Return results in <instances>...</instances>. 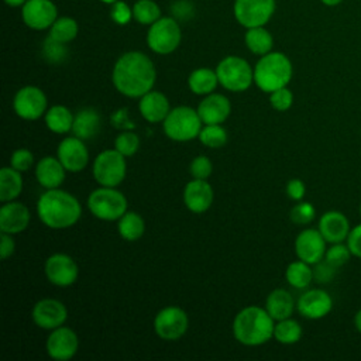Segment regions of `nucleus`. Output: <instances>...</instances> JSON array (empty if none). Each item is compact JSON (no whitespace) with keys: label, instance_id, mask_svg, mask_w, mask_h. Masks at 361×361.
I'll return each instance as SVG.
<instances>
[{"label":"nucleus","instance_id":"obj_1","mask_svg":"<svg viewBox=\"0 0 361 361\" xmlns=\"http://www.w3.org/2000/svg\"><path fill=\"white\" fill-rule=\"evenodd\" d=\"M111 79L114 87L121 94L135 99L152 90L157 71L152 61L145 54L128 51L116 61Z\"/></svg>","mask_w":361,"mask_h":361},{"label":"nucleus","instance_id":"obj_2","mask_svg":"<svg viewBox=\"0 0 361 361\" xmlns=\"http://www.w3.org/2000/svg\"><path fill=\"white\" fill-rule=\"evenodd\" d=\"M39 220L49 228L62 230L72 227L82 214L79 200L69 192L61 189H47L37 203Z\"/></svg>","mask_w":361,"mask_h":361},{"label":"nucleus","instance_id":"obj_3","mask_svg":"<svg viewBox=\"0 0 361 361\" xmlns=\"http://www.w3.org/2000/svg\"><path fill=\"white\" fill-rule=\"evenodd\" d=\"M275 323L267 309L248 306L233 322L234 338L244 345H261L274 337Z\"/></svg>","mask_w":361,"mask_h":361},{"label":"nucleus","instance_id":"obj_4","mask_svg":"<svg viewBox=\"0 0 361 361\" xmlns=\"http://www.w3.org/2000/svg\"><path fill=\"white\" fill-rule=\"evenodd\" d=\"M293 68L282 52H268L259 58L254 68V83L265 93L286 87L292 79Z\"/></svg>","mask_w":361,"mask_h":361},{"label":"nucleus","instance_id":"obj_5","mask_svg":"<svg viewBox=\"0 0 361 361\" xmlns=\"http://www.w3.org/2000/svg\"><path fill=\"white\" fill-rule=\"evenodd\" d=\"M164 123V133L173 141H190L199 137L202 130V118L197 110L188 106H179L172 109Z\"/></svg>","mask_w":361,"mask_h":361},{"label":"nucleus","instance_id":"obj_6","mask_svg":"<svg viewBox=\"0 0 361 361\" xmlns=\"http://www.w3.org/2000/svg\"><path fill=\"white\" fill-rule=\"evenodd\" d=\"M90 213L104 221L118 220L127 212V199L116 188L100 186L87 197Z\"/></svg>","mask_w":361,"mask_h":361},{"label":"nucleus","instance_id":"obj_7","mask_svg":"<svg viewBox=\"0 0 361 361\" xmlns=\"http://www.w3.org/2000/svg\"><path fill=\"white\" fill-rule=\"evenodd\" d=\"M219 83L230 92H244L254 82V69L240 56H226L216 68Z\"/></svg>","mask_w":361,"mask_h":361},{"label":"nucleus","instance_id":"obj_8","mask_svg":"<svg viewBox=\"0 0 361 361\" xmlns=\"http://www.w3.org/2000/svg\"><path fill=\"white\" fill-rule=\"evenodd\" d=\"M180 39V27L172 17H161L149 25L147 32V44L149 49L159 55L173 52L179 47Z\"/></svg>","mask_w":361,"mask_h":361},{"label":"nucleus","instance_id":"obj_9","mask_svg":"<svg viewBox=\"0 0 361 361\" xmlns=\"http://www.w3.org/2000/svg\"><path fill=\"white\" fill-rule=\"evenodd\" d=\"M127 173L126 157L116 148L100 152L93 162V176L100 186L116 188L118 186Z\"/></svg>","mask_w":361,"mask_h":361},{"label":"nucleus","instance_id":"obj_10","mask_svg":"<svg viewBox=\"0 0 361 361\" xmlns=\"http://www.w3.org/2000/svg\"><path fill=\"white\" fill-rule=\"evenodd\" d=\"M275 11V0H234L235 20L245 28L264 27Z\"/></svg>","mask_w":361,"mask_h":361},{"label":"nucleus","instance_id":"obj_11","mask_svg":"<svg viewBox=\"0 0 361 361\" xmlns=\"http://www.w3.org/2000/svg\"><path fill=\"white\" fill-rule=\"evenodd\" d=\"M188 324V314L178 306L164 307L154 319V330L157 336L166 341L180 338L186 333Z\"/></svg>","mask_w":361,"mask_h":361},{"label":"nucleus","instance_id":"obj_12","mask_svg":"<svg viewBox=\"0 0 361 361\" xmlns=\"http://www.w3.org/2000/svg\"><path fill=\"white\" fill-rule=\"evenodd\" d=\"M48 100L45 93L37 86L21 87L13 100L14 111L24 120H37L47 113Z\"/></svg>","mask_w":361,"mask_h":361},{"label":"nucleus","instance_id":"obj_13","mask_svg":"<svg viewBox=\"0 0 361 361\" xmlns=\"http://www.w3.org/2000/svg\"><path fill=\"white\" fill-rule=\"evenodd\" d=\"M23 21L35 31L51 28L58 18V8L52 0H27L21 10Z\"/></svg>","mask_w":361,"mask_h":361},{"label":"nucleus","instance_id":"obj_14","mask_svg":"<svg viewBox=\"0 0 361 361\" xmlns=\"http://www.w3.org/2000/svg\"><path fill=\"white\" fill-rule=\"evenodd\" d=\"M327 241L319 228H305L295 238L296 257L310 265L317 264L324 258Z\"/></svg>","mask_w":361,"mask_h":361},{"label":"nucleus","instance_id":"obj_15","mask_svg":"<svg viewBox=\"0 0 361 361\" xmlns=\"http://www.w3.org/2000/svg\"><path fill=\"white\" fill-rule=\"evenodd\" d=\"M45 275L52 285L65 288L76 282L79 268L76 262L66 254H52L45 261Z\"/></svg>","mask_w":361,"mask_h":361},{"label":"nucleus","instance_id":"obj_16","mask_svg":"<svg viewBox=\"0 0 361 361\" xmlns=\"http://www.w3.org/2000/svg\"><path fill=\"white\" fill-rule=\"evenodd\" d=\"M79 348V338L76 333L65 326L56 327L48 336L47 353L52 360L68 361L71 360Z\"/></svg>","mask_w":361,"mask_h":361},{"label":"nucleus","instance_id":"obj_17","mask_svg":"<svg viewBox=\"0 0 361 361\" xmlns=\"http://www.w3.org/2000/svg\"><path fill=\"white\" fill-rule=\"evenodd\" d=\"M58 159L68 172H80L89 162L87 148L79 137H66L58 145Z\"/></svg>","mask_w":361,"mask_h":361},{"label":"nucleus","instance_id":"obj_18","mask_svg":"<svg viewBox=\"0 0 361 361\" xmlns=\"http://www.w3.org/2000/svg\"><path fill=\"white\" fill-rule=\"evenodd\" d=\"M296 309L303 317L319 320L331 312L333 299L324 289H309L299 296Z\"/></svg>","mask_w":361,"mask_h":361},{"label":"nucleus","instance_id":"obj_19","mask_svg":"<svg viewBox=\"0 0 361 361\" xmlns=\"http://www.w3.org/2000/svg\"><path fill=\"white\" fill-rule=\"evenodd\" d=\"M31 316L38 327L54 330L66 322L68 310L65 305L56 299H41L34 305Z\"/></svg>","mask_w":361,"mask_h":361},{"label":"nucleus","instance_id":"obj_20","mask_svg":"<svg viewBox=\"0 0 361 361\" xmlns=\"http://www.w3.org/2000/svg\"><path fill=\"white\" fill-rule=\"evenodd\" d=\"M319 231L329 244L344 243L350 234L351 226L347 216L338 210H329L319 219Z\"/></svg>","mask_w":361,"mask_h":361},{"label":"nucleus","instance_id":"obj_21","mask_svg":"<svg viewBox=\"0 0 361 361\" xmlns=\"http://www.w3.org/2000/svg\"><path fill=\"white\" fill-rule=\"evenodd\" d=\"M213 189L206 179H195L188 182L183 189V202L193 213H204L213 203Z\"/></svg>","mask_w":361,"mask_h":361},{"label":"nucleus","instance_id":"obj_22","mask_svg":"<svg viewBox=\"0 0 361 361\" xmlns=\"http://www.w3.org/2000/svg\"><path fill=\"white\" fill-rule=\"evenodd\" d=\"M30 223V210L20 202H6L0 209L1 233L18 234L27 228Z\"/></svg>","mask_w":361,"mask_h":361},{"label":"nucleus","instance_id":"obj_23","mask_svg":"<svg viewBox=\"0 0 361 361\" xmlns=\"http://www.w3.org/2000/svg\"><path fill=\"white\" fill-rule=\"evenodd\" d=\"M231 104L224 94L210 93L197 106L203 124H221L230 116Z\"/></svg>","mask_w":361,"mask_h":361},{"label":"nucleus","instance_id":"obj_24","mask_svg":"<svg viewBox=\"0 0 361 361\" xmlns=\"http://www.w3.org/2000/svg\"><path fill=\"white\" fill-rule=\"evenodd\" d=\"M138 109L141 116L149 123L164 121L171 111L168 97L158 90H149L148 93H145L140 99Z\"/></svg>","mask_w":361,"mask_h":361},{"label":"nucleus","instance_id":"obj_25","mask_svg":"<svg viewBox=\"0 0 361 361\" xmlns=\"http://www.w3.org/2000/svg\"><path fill=\"white\" fill-rule=\"evenodd\" d=\"M66 169L58 159V157H44L35 166V178L38 183L45 189H56L65 180Z\"/></svg>","mask_w":361,"mask_h":361},{"label":"nucleus","instance_id":"obj_26","mask_svg":"<svg viewBox=\"0 0 361 361\" xmlns=\"http://www.w3.org/2000/svg\"><path fill=\"white\" fill-rule=\"evenodd\" d=\"M296 307V303L293 300V296L286 289H274L268 296L265 302V309L271 314L274 320H282L292 316L293 310Z\"/></svg>","mask_w":361,"mask_h":361},{"label":"nucleus","instance_id":"obj_27","mask_svg":"<svg viewBox=\"0 0 361 361\" xmlns=\"http://www.w3.org/2000/svg\"><path fill=\"white\" fill-rule=\"evenodd\" d=\"M100 123V114L94 109H83L73 117L72 133L80 140H90L99 133Z\"/></svg>","mask_w":361,"mask_h":361},{"label":"nucleus","instance_id":"obj_28","mask_svg":"<svg viewBox=\"0 0 361 361\" xmlns=\"http://www.w3.org/2000/svg\"><path fill=\"white\" fill-rule=\"evenodd\" d=\"M219 85V78L216 71L210 68H197L188 78V86L195 94L207 96L213 93Z\"/></svg>","mask_w":361,"mask_h":361},{"label":"nucleus","instance_id":"obj_29","mask_svg":"<svg viewBox=\"0 0 361 361\" xmlns=\"http://www.w3.org/2000/svg\"><path fill=\"white\" fill-rule=\"evenodd\" d=\"M23 190L21 172L13 166H4L0 169V200L11 202Z\"/></svg>","mask_w":361,"mask_h":361},{"label":"nucleus","instance_id":"obj_30","mask_svg":"<svg viewBox=\"0 0 361 361\" xmlns=\"http://www.w3.org/2000/svg\"><path fill=\"white\" fill-rule=\"evenodd\" d=\"M244 42L252 54L259 56L271 52L274 47V38L271 32L264 27L247 28L244 35Z\"/></svg>","mask_w":361,"mask_h":361},{"label":"nucleus","instance_id":"obj_31","mask_svg":"<svg viewBox=\"0 0 361 361\" xmlns=\"http://www.w3.org/2000/svg\"><path fill=\"white\" fill-rule=\"evenodd\" d=\"M73 117L71 110L65 106L56 104L47 110L45 113V124L47 127L56 134H65L72 130Z\"/></svg>","mask_w":361,"mask_h":361},{"label":"nucleus","instance_id":"obj_32","mask_svg":"<svg viewBox=\"0 0 361 361\" xmlns=\"http://www.w3.org/2000/svg\"><path fill=\"white\" fill-rule=\"evenodd\" d=\"M118 234L127 241H135L142 237L145 231L144 219L135 212H126L118 219Z\"/></svg>","mask_w":361,"mask_h":361},{"label":"nucleus","instance_id":"obj_33","mask_svg":"<svg viewBox=\"0 0 361 361\" xmlns=\"http://www.w3.org/2000/svg\"><path fill=\"white\" fill-rule=\"evenodd\" d=\"M285 278L290 286L296 289H305L313 281V269L310 268V264L298 259L288 265L285 271Z\"/></svg>","mask_w":361,"mask_h":361},{"label":"nucleus","instance_id":"obj_34","mask_svg":"<svg viewBox=\"0 0 361 361\" xmlns=\"http://www.w3.org/2000/svg\"><path fill=\"white\" fill-rule=\"evenodd\" d=\"M79 32V25L75 18L72 17H58L55 23L49 28V37L62 42L68 44L76 38Z\"/></svg>","mask_w":361,"mask_h":361},{"label":"nucleus","instance_id":"obj_35","mask_svg":"<svg viewBox=\"0 0 361 361\" xmlns=\"http://www.w3.org/2000/svg\"><path fill=\"white\" fill-rule=\"evenodd\" d=\"M300 337H302V326L296 320L288 317V319L278 320V323L275 324L274 338L278 343L295 344L300 340Z\"/></svg>","mask_w":361,"mask_h":361},{"label":"nucleus","instance_id":"obj_36","mask_svg":"<svg viewBox=\"0 0 361 361\" xmlns=\"http://www.w3.org/2000/svg\"><path fill=\"white\" fill-rule=\"evenodd\" d=\"M133 17L144 25H151L161 18V8L154 0H137L133 4Z\"/></svg>","mask_w":361,"mask_h":361},{"label":"nucleus","instance_id":"obj_37","mask_svg":"<svg viewBox=\"0 0 361 361\" xmlns=\"http://www.w3.org/2000/svg\"><path fill=\"white\" fill-rule=\"evenodd\" d=\"M197 138L209 148H220L227 142V131L220 124H206Z\"/></svg>","mask_w":361,"mask_h":361},{"label":"nucleus","instance_id":"obj_38","mask_svg":"<svg viewBox=\"0 0 361 361\" xmlns=\"http://www.w3.org/2000/svg\"><path fill=\"white\" fill-rule=\"evenodd\" d=\"M353 257L348 245L344 243H334V244H330V247H327L326 250V254H324V259L331 264L333 267H336L337 269L343 265H345L350 258Z\"/></svg>","mask_w":361,"mask_h":361},{"label":"nucleus","instance_id":"obj_39","mask_svg":"<svg viewBox=\"0 0 361 361\" xmlns=\"http://www.w3.org/2000/svg\"><path fill=\"white\" fill-rule=\"evenodd\" d=\"M290 220L298 224V226H306L312 223L316 217V209L312 203L309 202H302L299 200L289 212Z\"/></svg>","mask_w":361,"mask_h":361},{"label":"nucleus","instance_id":"obj_40","mask_svg":"<svg viewBox=\"0 0 361 361\" xmlns=\"http://www.w3.org/2000/svg\"><path fill=\"white\" fill-rule=\"evenodd\" d=\"M114 148L124 157H131L140 148V138L133 131H123L116 137Z\"/></svg>","mask_w":361,"mask_h":361},{"label":"nucleus","instance_id":"obj_41","mask_svg":"<svg viewBox=\"0 0 361 361\" xmlns=\"http://www.w3.org/2000/svg\"><path fill=\"white\" fill-rule=\"evenodd\" d=\"M66 44H62L54 38H51L48 35V38L44 41V47H42V52H44V56L49 61V62H62L66 55H68V51L65 48Z\"/></svg>","mask_w":361,"mask_h":361},{"label":"nucleus","instance_id":"obj_42","mask_svg":"<svg viewBox=\"0 0 361 361\" xmlns=\"http://www.w3.org/2000/svg\"><path fill=\"white\" fill-rule=\"evenodd\" d=\"M269 103L278 111H286L293 104V94L288 87H281L269 93Z\"/></svg>","mask_w":361,"mask_h":361},{"label":"nucleus","instance_id":"obj_43","mask_svg":"<svg viewBox=\"0 0 361 361\" xmlns=\"http://www.w3.org/2000/svg\"><path fill=\"white\" fill-rule=\"evenodd\" d=\"M110 17L116 24L120 25H126L131 21L133 17V7H130L126 1L117 0L111 4V10H110Z\"/></svg>","mask_w":361,"mask_h":361},{"label":"nucleus","instance_id":"obj_44","mask_svg":"<svg viewBox=\"0 0 361 361\" xmlns=\"http://www.w3.org/2000/svg\"><path fill=\"white\" fill-rule=\"evenodd\" d=\"M212 171H213L212 161L204 155H199L190 162L189 172L195 179H207L212 175Z\"/></svg>","mask_w":361,"mask_h":361},{"label":"nucleus","instance_id":"obj_45","mask_svg":"<svg viewBox=\"0 0 361 361\" xmlns=\"http://www.w3.org/2000/svg\"><path fill=\"white\" fill-rule=\"evenodd\" d=\"M34 164V155L31 151L25 149V148H20V149H16L13 154H11V158H10V165L20 171V172H27Z\"/></svg>","mask_w":361,"mask_h":361},{"label":"nucleus","instance_id":"obj_46","mask_svg":"<svg viewBox=\"0 0 361 361\" xmlns=\"http://www.w3.org/2000/svg\"><path fill=\"white\" fill-rule=\"evenodd\" d=\"M337 268L333 267L331 264H329L324 258L322 261H319L317 264H314V269H313V279L317 281L319 283H329L334 275H336Z\"/></svg>","mask_w":361,"mask_h":361},{"label":"nucleus","instance_id":"obj_47","mask_svg":"<svg viewBox=\"0 0 361 361\" xmlns=\"http://www.w3.org/2000/svg\"><path fill=\"white\" fill-rule=\"evenodd\" d=\"M345 244L348 245L353 257L361 258V223L351 227Z\"/></svg>","mask_w":361,"mask_h":361},{"label":"nucleus","instance_id":"obj_48","mask_svg":"<svg viewBox=\"0 0 361 361\" xmlns=\"http://www.w3.org/2000/svg\"><path fill=\"white\" fill-rule=\"evenodd\" d=\"M305 193H306V186H305L303 180L293 178L286 183V195L289 196V199L299 202L303 199Z\"/></svg>","mask_w":361,"mask_h":361},{"label":"nucleus","instance_id":"obj_49","mask_svg":"<svg viewBox=\"0 0 361 361\" xmlns=\"http://www.w3.org/2000/svg\"><path fill=\"white\" fill-rule=\"evenodd\" d=\"M11 235L13 234H8V233H1V235H0V255H1V259H7L14 252L16 243H14V238Z\"/></svg>","mask_w":361,"mask_h":361},{"label":"nucleus","instance_id":"obj_50","mask_svg":"<svg viewBox=\"0 0 361 361\" xmlns=\"http://www.w3.org/2000/svg\"><path fill=\"white\" fill-rule=\"evenodd\" d=\"M113 124H116V127H133L131 121L127 118V110H118L114 113V116L111 117Z\"/></svg>","mask_w":361,"mask_h":361},{"label":"nucleus","instance_id":"obj_51","mask_svg":"<svg viewBox=\"0 0 361 361\" xmlns=\"http://www.w3.org/2000/svg\"><path fill=\"white\" fill-rule=\"evenodd\" d=\"M354 327L358 333H361V309L354 316Z\"/></svg>","mask_w":361,"mask_h":361},{"label":"nucleus","instance_id":"obj_52","mask_svg":"<svg viewBox=\"0 0 361 361\" xmlns=\"http://www.w3.org/2000/svg\"><path fill=\"white\" fill-rule=\"evenodd\" d=\"M25 1L27 0H4V3L10 7H20V6L23 7L25 4Z\"/></svg>","mask_w":361,"mask_h":361},{"label":"nucleus","instance_id":"obj_53","mask_svg":"<svg viewBox=\"0 0 361 361\" xmlns=\"http://www.w3.org/2000/svg\"><path fill=\"white\" fill-rule=\"evenodd\" d=\"M343 0H322V3L323 4H326V6H337V4H340Z\"/></svg>","mask_w":361,"mask_h":361},{"label":"nucleus","instance_id":"obj_54","mask_svg":"<svg viewBox=\"0 0 361 361\" xmlns=\"http://www.w3.org/2000/svg\"><path fill=\"white\" fill-rule=\"evenodd\" d=\"M100 1H103V3H106V4H113V3L117 1V0H100Z\"/></svg>","mask_w":361,"mask_h":361},{"label":"nucleus","instance_id":"obj_55","mask_svg":"<svg viewBox=\"0 0 361 361\" xmlns=\"http://www.w3.org/2000/svg\"><path fill=\"white\" fill-rule=\"evenodd\" d=\"M360 216H361V203H360Z\"/></svg>","mask_w":361,"mask_h":361}]
</instances>
